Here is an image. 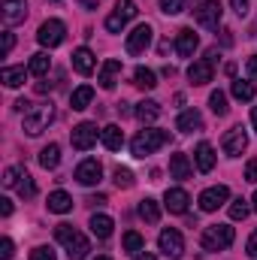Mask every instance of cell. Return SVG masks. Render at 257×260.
I'll list each match as a JSON object with an SVG mask.
<instances>
[{"label":"cell","instance_id":"obj_1","mask_svg":"<svg viewBox=\"0 0 257 260\" xmlns=\"http://www.w3.org/2000/svg\"><path fill=\"white\" fill-rule=\"evenodd\" d=\"M55 236H58V242L67 248L70 260H85L88 257L91 245H88V239H85L73 224H58V227H55Z\"/></svg>","mask_w":257,"mask_h":260},{"label":"cell","instance_id":"obj_2","mask_svg":"<svg viewBox=\"0 0 257 260\" xmlns=\"http://www.w3.org/2000/svg\"><path fill=\"white\" fill-rule=\"evenodd\" d=\"M170 142V133L167 130H139L136 136H133V142H130V148H133V154L136 157H148V154H154L157 148H164Z\"/></svg>","mask_w":257,"mask_h":260},{"label":"cell","instance_id":"obj_3","mask_svg":"<svg viewBox=\"0 0 257 260\" xmlns=\"http://www.w3.org/2000/svg\"><path fill=\"white\" fill-rule=\"evenodd\" d=\"M52 118H55V109H52V103L30 106V109L24 112V130H27L30 136H40L43 130L52 124Z\"/></svg>","mask_w":257,"mask_h":260},{"label":"cell","instance_id":"obj_4","mask_svg":"<svg viewBox=\"0 0 257 260\" xmlns=\"http://www.w3.org/2000/svg\"><path fill=\"white\" fill-rule=\"evenodd\" d=\"M233 242V227L227 224H212L203 230V248L206 251H224Z\"/></svg>","mask_w":257,"mask_h":260},{"label":"cell","instance_id":"obj_5","mask_svg":"<svg viewBox=\"0 0 257 260\" xmlns=\"http://www.w3.org/2000/svg\"><path fill=\"white\" fill-rule=\"evenodd\" d=\"M103 130H97V124H91V121H82V124H76L73 133H70V142H73V148H79V151H88V148H94L97 145V136H100Z\"/></svg>","mask_w":257,"mask_h":260},{"label":"cell","instance_id":"obj_6","mask_svg":"<svg viewBox=\"0 0 257 260\" xmlns=\"http://www.w3.org/2000/svg\"><path fill=\"white\" fill-rule=\"evenodd\" d=\"M64 21H58V18H49V21H43L40 24V34H37V40H40V46H46V49H55V46H61L64 43Z\"/></svg>","mask_w":257,"mask_h":260},{"label":"cell","instance_id":"obj_7","mask_svg":"<svg viewBox=\"0 0 257 260\" xmlns=\"http://www.w3.org/2000/svg\"><path fill=\"white\" fill-rule=\"evenodd\" d=\"M221 15H224V6H221L218 0H203L200 9H197V24L215 30V27L221 24Z\"/></svg>","mask_w":257,"mask_h":260},{"label":"cell","instance_id":"obj_8","mask_svg":"<svg viewBox=\"0 0 257 260\" xmlns=\"http://www.w3.org/2000/svg\"><path fill=\"white\" fill-rule=\"evenodd\" d=\"M157 245H160V251H164L167 257H173V260H179L182 254H185V239H182V233H179V230H173V227L160 233Z\"/></svg>","mask_w":257,"mask_h":260},{"label":"cell","instance_id":"obj_9","mask_svg":"<svg viewBox=\"0 0 257 260\" xmlns=\"http://www.w3.org/2000/svg\"><path fill=\"white\" fill-rule=\"evenodd\" d=\"M221 148H224V154H230V157L242 154V151L248 148V136H245V130H242V127L227 130V133H224V139H221Z\"/></svg>","mask_w":257,"mask_h":260},{"label":"cell","instance_id":"obj_10","mask_svg":"<svg viewBox=\"0 0 257 260\" xmlns=\"http://www.w3.org/2000/svg\"><path fill=\"white\" fill-rule=\"evenodd\" d=\"M227 197H230V191H227L224 185L206 188V191L200 194V209H203V212H215V209H221V206L227 203Z\"/></svg>","mask_w":257,"mask_h":260},{"label":"cell","instance_id":"obj_11","mask_svg":"<svg viewBox=\"0 0 257 260\" xmlns=\"http://www.w3.org/2000/svg\"><path fill=\"white\" fill-rule=\"evenodd\" d=\"M151 46V27L148 24H139L127 34V52L130 55H142L145 49Z\"/></svg>","mask_w":257,"mask_h":260},{"label":"cell","instance_id":"obj_12","mask_svg":"<svg viewBox=\"0 0 257 260\" xmlns=\"http://www.w3.org/2000/svg\"><path fill=\"white\" fill-rule=\"evenodd\" d=\"M103 179V167L97 164V160H82L79 167H76V182H82V185H97Z\"/></svg>","mask_w":257,"mask_h":260},{"label":"cell","instance_id":"obj_13","mask_svg":"<svg viewBox=\"0 0 257 260\" xmlns=\"http://www.w3.org/2000/svg\"><path fill=\"white\" fill-rule=\"evenodd\" d=\"M27 18V0H3V21L12 27V24H21Z\"/></svg>","mask_w":257,"mask_h":260},{"label":"cell","instance_id":"obj_14","mask_svg":"<svg viewBox=\"0 0 257 260\" xmlns=\"http://www.w3.org/2000/svg\"><path fill=\"white\" fill-rule=\"evenodd\" d=\"M188 203H191V197H188V191H182V188H170V191L164 194V206H167L173 215H185V212H188Z\"/></svg>","mask_w":257,"mask_h":260},{"label":"cell","instance_id":"obj_15","mask_svg":"<svg viewBox=\"0 0 257 260\" xmlns=\"http://www.w3.org/2000/svg\"><path fill=\"white\" fill-rule=\"evenodd\" d=\"M197 46H200V40H197V34H194L191 27L179 30V37H176V52H179L182 58H191L194 52H197Z\"/></svg>","mask_w":257,"mask_h":260},{"label":"cell","instance_id":"obj_16","mask_svg":"<svg viewBox=\"0 0 257 260\" xmlns=\"http://www.w3.org/2000/svg\"><path fill=\"white\" fill-rule=\"evenodd\" d=\"M118 73H121V61H115V58H109L106 64L100 67V88H106V91H112V88H115V82H118Z\"/></svg>","mask_w":257,"mask_h":260},{"label":"cell","instance_id":"obj_17","mask_svg":"<svg viewBox=\"0 0 257 260\" xmlns=\"http://www.w3.org/2000/svg\"><path fill=\"white\" fill-rule=\"evenodd\" d=\"M194 157H197V170H200V173H209V170L215 167V148H212L209 142H200L197 151H194Z\"/></svg>","mask_w":257,"mask_h":260},{"label":"cell","instance_id":"obj_18","mask_svg":"<svg viewBox=\"0 0 257 260\" xmlns=\"http://www.w3.org/2000/svg\"><path fill=\"white\" fill-rule=\"evenodd\" d=\"M188 79H191L194 85H209L212 82V64L209 61H194L188 67Z\"/></svg>","mask_w":257,"mask_h":260},{"label":"cell","instance_id":"obj_19","mask_svg":"<svg viewBox=\"0 0 257 260\" xmlns=\"http://www.w3.org/2000/svg\"><path fill=\"white\" fill-rule=\"evenodd\" d=\"M100 139H103V145H106L109 151H118V148L124 145V133H121L118 124H106L103 133H100Z\"/></svg>","mask_w":257,"mask_h":260},{"label":"cell","instance_id":"obj_20","mask_svg":"<svg viewBox=\"0 0 257 260\" xmlns=\"http://www.w3.org/2000/svg\"><path fill=\"white\" fill-rule=\"evenodd\" d=\"M27 73H30V70H24V67H6V70L0 73V79H3L6 88H21L24 79H27Z\"/></svg>","mask_w":257,"mask_h":260},{"label":"cell","instance_id":"obj_21","mask_svg":"<svg viewBox=\"0 0 257 260\" xmlns=\"http://www.w3.org/2000/svg\"><path fill=\"white\" fill-rule=\"evenodd\" d=\"M112 218L109 215H91V233L97 236V239H109L112 236Z\"/></svg>","mask_w":257,"mask_h":260},{"label":"cell","instance_id":"obj_22","mask_svg":"<svg viewBox=\"0 0 257 260\" xmlns=\"http://www.w3.org/2000/svg\"><path fill=\"white\" fill-rule=\"evenodd\" d=\"M94 64H97V61H94V52H91V49H76V52H73V67H76L82 76H88V73L94 70Z\"/></svg>","mask_w":257,"mask_h":260},{"label":"cell","instance_id":"obj_23","mask_svg":"<svg viewBox=\"0 0 257 260\" xmlns=\"http://www.w3.org/2000/svg\"><path fill=\"white\" fill-rule=\"evenodd\" d=\"M176 127L182 130V133H191V130H200V127H203V115H200L197 109H188V112H182V115H179Z\"/></svg>","mask_w":257,"mask_h":260},{"label":"cell","instance_id":"obj_24","mask_svg":"<svg viewBox=\"0 0 257 260\" xmlns=\"http://www.w3.org/2000/svg\"><path fill=\"white\" fill-rule=\"evenodd\" d=\"M49 212H58V215H64L73 209V197L67 194V191H55V194H49Z\"/></svg>","mask_w":257,"mask_h":260},{"label":"cell","instance_id":"obj_25","mask_svg":"<svg viewBox=\"0 0 257 260\" xmlns=\"http://www.w3.org/2000/svg\"><path fill=\"white\" fill-rule=\"evenodd\" d=\"M133 85L142 88V91H151V88L157 85V76H154L148 67H136V73H133Z\"/></svg>","mask_w":257,"mask_h":260},{"label":"cell","instance_id":"obj_26","mask_svg":"<svg viewBox=\"0 0 257 260\" xmlns=\"http://www.w3.org/2000/svg\"><path fill=\"white\" fill-rule=\"evenodd\" d=\"M91 100H94V88H91V85H82V88H76V91L70 94V106H73V109H85Z\"/></svg>","mask_w":257,"mask_h":260},{"label":"cell","instance_id":"obj_27","mask_svg":"<svg viewBox=\"0 0 257 260\" xmlns=\"http://www.w3.org/2000/svg\"><path fill=\"white\" fill-rule=\"evenodd\" d=\"M170 173H173V179H188V176H191L188 154H173V157H170Z\"/></svg>","mask_w":257,"mask_h":260},{"label":"cell","instance_id":"obj_28","mask_svg":"<svg viewBox=\"0 0 257 260\" xmlns=\"http://www.w3.org/2000/svg\"><path fill=\"white\" fill-rule=\"evenodd\" d=\"M157 115H160V106H157L154 100H142V103L136 106V118H139V121H145V124H151Z\"/></svg>","mask_w":257,"mask_h":260},{"label":"cell","instance_id":"obj_29","mask_svg":"<svg viewBox=\"0 0 257 260\" xmlns=\"http://www.w3.org/2000/svg\"><path fill=\"white\" fill-rule=\"evenodd\" d=\"M139 218L148 221V224H157V221H160V209H157V203H154L151 197H145V200L139 203Z\"/></svg>","mask_w":257,"mask_h":260},{"label":"cell","instance_id":"obj_30","mask_svg":"<svg viewBox=\"0 0 257 260\" xmlns=\"http://www.w3.org/2000/svg\"><path fill=\"white\" fill-rule=\"evenodd\" d=\"M40 164L46 167V170H55L58 164H61V148L52 142V145H46L43 151H40Z\"/></svg>","mask_w":257,"mask_h":260},{"label":"cell","instance_id":"obj_31","mask_svg":"<svg viewBox=\"0 0 257 260\" xmlns=\"http://www.w3.org/2000/svg\"><path fill=\"white\" fill-rule=\"evenodd\" d=\"M49 67H52V58H49L46 52H37V55L30 58V67H27V70H30L34 76H46V73H49Z\"/></svg>","mask_w":257,"mask_h":260},{"label":"cell","instance_id":"obj_32","mask_svg":"<svg viewBox=\"0 0 257 260\" xmlns=\"http://www.w3.org/2000/svg\"><path fill=\"white\" fill-rule=\"evenodd\" d=\"M233 97H236V100H254V85L236 79V82H233Z\"/></svg>","mask_w":257,"mask_h":260},{"label":"cell","instance_id":"obj_33","mask_svg":"<svg viewBox=\"0 0 257 260\" xmlns=\"http://www.w3.org/2000/svg\"><path fill=\"white\" fill-rule=\"evenodd\" d=\"M209 106H212L215 115H227V94H224V91H212Z\"/></svg>","mask_w":257,"mask_h":260},{"label":"cell","instance_id":"obj_34","mask_svg":"<svg viewBox=\"0 0 257 260\" xmlns=\"http://www.w3.org/2000/svg\"><path fill=\"white\" fill-rule=\"evenodd\" d=\"M248 212H251V206H248L242 197L230 203V218H233V221H245V218H248Z\"/></svg>","mask_w":257,"mask_h":260},{"label":"cell","instance_id":"obj_35","mask_svg":"<svg viewBox=\"0 0 257 260\" xmlns=\"http://www.w3.org/2000/svg\"><path fill=\"white\" fill-rule=\"evenodd\" d=\"M142 245H145V239L136 233V230H130V233H124V251H130V254H136V251H142Z\"/></svg>","mask_w":257,"mask_h":260},{"label":"cell","instance_id":"obj_36","mask_svg":"<svg viewBox=\"0 0 257 260\" xmlns=\"http://www.w3.org/2000/svg\"><path fill=\"white\" fill-rule=\"evenodd\" d=\"M115 15L124 18V21H130V18L136 15V3H133V0H115Z\"/></svg>","mask_w":257,"mask_h":260},{"label":"cell","instance_id":"obj_37","mask_svg":"<svg viewBox=\"0 0 257 260\" xmlns=\"http://www.w3.org/2000/svg\"><path fill=\"white\" fill-rule=\"evenodd\" d=\"M21 176H24L21 167H9V170L3 173V185H6V188H15V185L21 182Z\"/></svg>","mask_w":257,"mask_h":260},{"label":"cell","instance_id":"obj_38","mask_svg":"<svg viewBox=\"0 0 257 260\" xmlns=\"http://www.w3.org/2000/svg\"><path fill=\"white\" fill-rule=\"evenodd\" d=\"M15 188H18V194H21V197H27V200H30V197L37 194V185H34V179H30V176H27V173H24V176H21V182H18V185H15Z\"/></svg>","mask_w":257,"mask_h":260},{"label":"cell","instance_id":"obj_39","mask_svg":"<svg viewBox=\"0 0 257 260\" xmlns=\"http://www.w3.org/2000/svg\"><path fill=\"white\" fill-rule=\"evenodd\" d=\"M115 185H118V188H130V185H133V173L124 170V167H118V170H115Z\"/></svg>","mask_w":257,"mask_h":260},{"label":"cell","instance_id":"obj_40","mask_svg":"<svg viewBox=\"0 0 257 260\" xmlns=\"http://www.w3.org/2000/svg\"><path fill=\"white\" fill-rule=\"evenodd\" d=\"M160 9H164L167 15H179V12L185 9V0H160Z\"/></svg>","mask_w":257,"mask_h":260},{"label":"cell","instance_id":"obj_41","mask_svg":"<svg viewBox=\"0 0 257 260\" xmlns=\"http://www.w3.org/2000/svg\"><path fill=\"white\" fill-rule=\"evenodd\" d=\"M124 24H127V21H124V18H118L115 12L106 18V30H109V34H121V27H124Z\"/></svg>","mask_w":257,"mask_h":260},{"label":"cell","instance_id":"obj_42","mask_svg":"<svg viewBox=\"0 0 257 260\" xmlns=\"http://www.w3.org/2000/svg\"><path fill=\"white\" fill-rule=\"evenodd\" d=\"M30 260H55V251H52V248H46V245H40V248H34V251H30Z\"/></svg>","mask_w":257,"mask_h":260},{"label":"cell","instance_id":"obj_43","mask_svg":"<svg viewBox=\"0 0 257 260\" xmlns=\"http://www.w3.org/2000/svg\"><path fill=\"white\" fill-rule=\"evenodd\" d=\"M0 257H3V260L12 257V239H9V236H3V239H0Z\"/></svg>","mask_w":257,"mask_h":260},{"label":"cell","instance_id":"obj_44","mask_svg":"<svg viewBox=\"0 0 257 260\" xmlns=\"http://www.w3.org/2000/svg\"><path fill=\"white\" fill-rule=\"evenodd\" d=\"M245 179L257 185V160H248V167H245Z\"/></svg>","mask_w":257,"mask_h":260},{"label":"cell","instance_id":"obj_45","mask_svg":"<svg viewBox=\"0 0 257 260\" xmlns=\"http://www.w3.org/2000/svg\"><path fill=\"white\" fill-rule=\"evenodd\" d=\"M245 251H248V257L257 260V230L251 233V239H248V245H245Z\"/></svg>","mask_w":257,"mask_h":260},{"label":"cell","instance_id":"obj_46","mask_svg":"<svg viewBox=\"0 0 257 260\" xmlns=\"http://www.w3.org/2000/svg\"><path fill=\"white\" fill-rule=\"evenodd\" d=\"M245 73H248V79H257V55L248 58V64H245Z\"/></svg>","mask_w":257,"mask_h":260},{"label":"cell","instance_id":"obj_47","mask_svg":"<svg viewBox=\"0 0 257 260\" xmlns=\"http://www.w3.org/2000/svg\"><path fill=\"white\" fill-rule=\"evenodd\" d=\"M12 46H15V37L6 30V34H3V55H9V52H12Z\"/></svg>","mask_w":257,"mask_h":260},{"label":"cell","instance_id":"obj_48","mask_svg":"<svg viewBox=\"0 0 257 260\" xmlns=\"http://www.w3.org/2000/svg\"><path fill=\"white\" fill-rule=\"evenodd\" d=\"M230 3H233V12L236 15H245L248 12V0H230Z\"/></svg>","mask_w":257,"mask_h":260},{"label":"cell","instance_id":"obj_49","mask_svg":"<svg viewBox=\"0 0 257 260\" xmlns=\"http://www.w3.org/2000/svg\"><path fill=\"white\" fill-rule=\"evenodd\" d=\"M0 215H3V218H9V215H12V203H9L6 197L0 200Z\"/></svg>","mask_w":257,"mask_h":260},{"label":"cell","instance_id":"obj_50","mask_svg":"<svg viewBox=\"0 0 257 260\" xmlns=\"http://www.w3.org/2000/svg\"><path fill=\"white\" fill-rule=\"evenodd\" d=\"M206 61L215 64V61H218V49H209V52H206Z\"/></svg>","mask_w":257,"mask_h":260},{"label":"cell","instance_id":"obj_51","mask_svg":"<svg viewBox=\"0 0 257 260\" xmlns=\"http://www.w3.org/2000/svg\"><path fill=\"white\" fill-rule=\"evenodd\" d=\"M79 3H82L85 9H97V3H100V0H79Z\"/></svg>","mask_w":257,"mask_h":260},{"label":"cell","instance_id":"obj_52","mask_svg":"<svg viewBox=\"0 0 257 260\" xmlns=\"http://www.w3.org/2000/svg\"><path fill=\"white\" fill-rule=\"evenodd\" d=\"M88 203H94V206H103V203H106V197H103V194H97V197H91Z\"/></svg>","mask_w":257,"mask_h":260},{"label":"cell","instance_id":"obj_53","mask_svg":"<svg viewBox=\"0 0 257 260\" xmlns=\"http://www.w3.org/2000/svg\"><path fill=\"white\" fill-rule=\"evenodd\" d=\"M136 260H157V257H154V254H148V251H145V254H136Z\"/></svg>","mask_w":257,"mask_h":260},{"label":"cell","instance_id":"obj_54","mask_svg":"<svg viewBox=\"0 0 257 260\" xmlns=\"http://www.w3.org/2000/svg\"><path fill=\"white\" fill-rule=\"evenodd\" d=\"M251 124H254V130H257V106L251 109Z\"/></svg>","mask_w":257,"mask_h":260},{"label":"cell","instance_id":"obj_55","mask_svg":"<svg viewBox=\"0 0 257 260\" xmlns=\"http://www.w3.org/2000/svg\"><path fill=\"white\" fill-rule=\"evenodd\" d=\"M251 209H254V212H257V194H254V200H251Z\"/></svg>","mask_w":257,"mask_h":260},{"label":"cell","instance_id":"obj_56","mask_svg":"<svg viewBox=\"0 0 257 260\" xmlns=\"http://www.w3.org/2000/svg\"><path fill=\"white\" fill-rule=\"evenodd\" d=\"M97 260H112V257H97Z\"/></svg>","mask_w":257,"mask_h":260},{"label":"cell","instance_id":"obj_57","mask_svg":"<svg viewBox=\"0 0 257 260\" xmlns=\"http://www.w3.org/2000/svg\"><path fill=\"white\" fill-rule=\"evenodd\" d=\"M52 3H58V0H52Z\"/></svg>","mask_w":257,"mask_h":260}]
</instances>
